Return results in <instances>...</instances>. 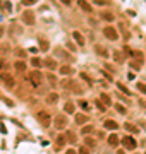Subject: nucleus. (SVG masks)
Listing matches in <instances>:
<instances>
[{
	"instance_id": "nucleus-28",
	"label": "nucleus",
	"mask_w": 146,
	"mask_h": 154,
	"mask_svg": "<svg viewBox=\"0 0 146 154\" xmlns=\"http://www.w3.org/2000/svg\"><path fill=\"white\" fill-rule=\"evenodd\" d=\"M31 65H33V67H38V69H40V65H41V58H38V57L31 58Z\"/></svg>"
},
{
	"instance_id": "nucleus-19",
	"label": "nucleus",
	"mask_w": 146,
	"mask_h": 154,
	"mask_svg": "<svg viewBox=\"0 0 146 154\" xmlns=\"http://www.w3.org/2000/svg\"><path fill=\"white\" fill-rule=\"evenodd\" d=\"M84 146H86V147H93V149H95V146H96V140H95V139H91V137H86L84 139Z\"/></svg>"
},
{
	"instance_id": "nucleus-36",
	"label": "nucleus",
	"mask_w": 146,
	"mask_h": 154,
	"mask_svg": "<svg viewBox=\"0 0 146 154\" xmlns=\"http://www.w3.org/2000/svg\"><path fill=\"white\" fill-rule=\"evenodd\" d=\"M48 81H50V84H57V77L53 74H48Z\"/></svg>"
},
{
	"instance_id": "nucleus-12",
	"label": "nucleus",
	"mask_w": 146,
	"mask_h": 154,
	"mask_svg": "<svg viewBox=\"0 0 146 154\" xmlns=\"http://www.w3.org/2000/svg\"><path fill=\"white\" fill-rule=\"evenodd\" d=\"M14 69H16L17 72H26V62L24 60H17L16 63H14Z\"/></svg>"
},
{
	"instance_id": "nucleus-41",
	"label": "nucleus",
	"mask_w": 146,
	"mask_h": 154,
	"mask_svg": "<svg viewBox=\"0 0 146 154\" xmlns=\"http://www.w3.org/2000/svg\"><path fill=\"white\" fill-rule=\"evenodd\" d=\"M4 5H5V11H12V5L9 4V2H7V4H4Z\"/></svg>"
},
{
	"instance_id": "nucleus-34",
	"label": "nucleus",
	"mask_w": 146,
	"mask_h": 154,
	"mask_svg": "<svg viewBox=\"0 0 146 154\" xmlns=\"http://www.w3.org/2000/svg\"><path fill=\"white\" fill-rule=\"evenodd\" d=\"M79 154H90V147H86V146L79 147Z\"/></svg>"
},
{
	"instance_id": "nucleus-37",
	"label": "nucleus",
	"mask_w": 146,
	"mask_h": 154,
	"mask_svg": "<svg viewBox=\"0 0 146 154\" xmlns=\"http://www.w3.org/2000/svg\"><path fill=\"white\" fill-rule=\"evenodd\" d=\"M79 105H81V108H83V110H88V108H90V106H88V103H86L84 99H81V101H79Z\"/></svg>"
},
{
	"instance_id": "nucleus-30",
	"label": "nucleus",
	"mask_w": 146,
	"mask_h": 154,
	"mask_svg": "<svg viewBox=\"0 0 146 154\" xmlns=\"http://www.w3.org/2000/svg\"><path fill=\"white\" fill-rule=\"evenodd\" d=\"M131 67H132V69H136V70H139V69H141V62H138V60H132V62H131Z\"/></svg>"
},
{
	"instance_id": "nucleus-11",
	"label": "nucleus",
	"mask_w": 146,
	"mask_h": 154,
	"mask_svg": "<svg viewBox=\"0 0 146 154\" xmlns=\"http://www.w3.org/2000/svg\"><path fill=\"white\" fill-rule=\"evenodd\" d=\"M72 36H74V39H76V43H78L79 46H84V38H83V34L79 33V31H74Z\"/></svg>"
},
{
	"instance_id": "nucleus-18",
	"label": "nucleus",
	"mask_w": 146,
	"mask_h": 154,
	"mask_svg": "<svg viewBox=\"0 0 146 154\" xmlns=\"http://www.w3.org/2000/svg\"><path fill=\"white\" fill-rule=\"evenodd\" d=\"M124 128H125V130H129V132H134V134L139 132V128H138L136 125H132V123H129V122H127V123L124 125Z\"/></svg>"
},
{
	"instance_id": "nucleus-35",
	"label": "nucleus",
	"mask_w": 146,
	"mask_h": 154,
	"mask_svg": "<svg viewBox=\"0 0 146 154\" xmlns=\"http://www.w3.org/2000/svg\"><path fill=\"white\" fill-rule=\"evenodd\" d=\"M138 89H139V91H141L143 94H146V84L139 82V84H138Z\"/></svg>"
},
{
	"instance_id": "nucleus-45",
	"label": "nucleus",
	"mask_w": 146,
	"mask_h": 154,
	"mask_svg": "<svg viewBox=\"0 0 146 154\" xmlns=\"http://www.w3.org/2000/svg\"><path fill=\"white\" fill-rule=\"evenodd\" d=\"M0 36H2V29H0Z\"/></svg>"
},
{
	"instance_id": "nucleus-43",
	"label": "nucleus",
	"mask_w": 146,
	"mask_h": 154,
	"mask_svg": "<svg viewBox=\"0 0 146 154\" xmlns=\"http://www.w3.org/2000/svg\"><path fill=\"white\" fill-rule=\"evenodd\" d=\"M65 154H78V152H76L74 149H69V151H67V152H65Z\"/></svg>"
},
{
	"instance_id": "nucleus-29",
	"label": "nucleus",
	"mask_w": 146,
	"mask_h": 154,
	"mask_svg": "<svg viewBox=\"0 0 146 154\" xmlns=\"http://www.w3.org/2000/svg\"><path fill=\"white\" fill-rule=\"evenodd\" d=\"M40 48L43 50V51H46L48 50V41L46 39H40Z\"/></svg>"
},
{
	"instance_id": "nucleus-3",
	"label": "nucleus",
	"mask_w": 146,
	"mask_h": 154,
	"mask_svg": "<svg viewBox=\"0 0 146 154\" xmlns=\"http://www.w3.org/2000/svg\"><path fill=\"white\" fill-rule=\"evenodd\" d=\"M36 120H38L43 127H48L52 118H50V115H48V111H38V113H36Z\"/></svg>"
},
{
	"instance_id": "nucleus-39",
	"label": "nucleus",
	"mask_w": 146,
	"mask_h": 154,
	"mask_svg": "<svg viewBox=\"0 0 146 154\" xmlns=\"http://www.w3.org/2000/svg\"><path fill=\"white\" fill-rule=\"evenodd\" d=\"M16 55H17V57H24L26 53H24V50H17V51H16Z\"/></svg>"
},
{
	"instance_id": "nucleus-5",
	"label": "nucleus",
	"mask_w": 146,
	"mask_h": 154,
	"mask_svg": "<svg viewBox=\"0 0 146 154\" xmlns=\"http://www.w3.org/2000/svg\"><path fill=\"white\" fill-rule=\"evenodd\" d=\"M122 144L125 149H129V151H134L136 147H138V142L134 140V137H131V135H125V137L122 139Z\"/></svg>"
},
{
	"instance_id": "nucleus-10",
	"label": "nucleus",
	"mask_w": 146,
	"mask_h": 154,
	"mask_svg": "<svg viewBox=\"0 0 146 154\" xmlns=\"http://www.w3.org/2000/svg\"><path fill=\"white\" fill-rule=\"evenodd\" d=\"M100 17L103 19V21H107V22H112L113 19H115L112 12H107V11H101V12H100Z\"/></svg>"
},
{
	"instance_id": "nucleus-31",
	"label": "nucleus",
	"mask_w": 146,
	"mask_h": 154,
	"mask_svg": "<svg viewBox=\"0 0 146 154\" xmlns=\"http://www.w3.org/2000/svg\"><path fill=\"white\" fill-rule=\"evenodd\" d=\"M115 108H117V111H119V113H122V115H125V113H127V110H125V106H122V105H117Z\"/></svg>"
},
{
	"instance_id": "nucleus-42",
	"label": "nucleus",
	"mask_w": 146,
	"mask_h": 154,
	"mask_svg": "<svg viewBox=\"0 0 146 154\" xmlns=\"http://www.w3.org/2000/svg\"><path fill=\"white\" fill-rule=\"evenodd\" d=\"M62 4H65V5H71V0H60Z\"/></svg>"
},
{
	"instance_id": "nucleus-14",
	"label": "nucleus",
	"mask_w": 146,
	"mask_h": 154,
	"mask_svg": "<svg viewBox=\"0 0 146 154\" xmlns=\"http://www.w3.org/2000/svg\"><path fill=\"white\" fill-rule=\"evenodd\" d=\"M57 99H59V94L52 93V94H48V96H46V103H48V105H55Z\"/></svg>"
},
{
	"instance_id": "nucleus-38",
	"label": "nucleus",
	"mask_w": 146,
	"mask_h": 154,
	"mask_svg": "<svg viewBox=\"0 0 146 154\" xmlns=\"http://www.w3.org/2000/svg\"><path fill=\"white\" fill-rule=\"evenodd\" d=\"M24 5H31V4H36V0H23Z\"/></svg>"
},
{
	"instance_id": "nucleus-26",
	"label": "nucleus",
	"mask_w": 146,
	"mask_h": 154,
	"mask_svg": "<svg viewBox=\"0 0 146 154\" xmlns=\"http://www.w3.org/2000/svg\"><path fill=\"white\" fill-rule=\"evenodd\" d=\"M95 105H96V108H98L100 111H105V108H107V106L103 105V101H101V99H96V101H95Z\"/></svg>"
},
{
	"instance_id": "nucleus-33",
	"label": "nucleus",
	"mask_w": 146,
	"mask_h": 154,
	"mask_svg": "<svg viewBox=\"0 0 146 154\" xmlns=\"http://www.w3.org/2000/svg\"><path fill=\"white\" fill-rule=\"evenodd\" d=\"M79 77H81V79H84V81H86V82H88V84H90V86H91V84H93V81H91V79H90V77H88V75H86V74H79Z\"/></svg>"
},
{
	"instance_id": "nucleus-1",
	"label": "nucleus",
	"mask_w": 146,
	"mask_h": 154,
	"mask_svg": "<svg viewBox=\"0 0 146 154\" xmlns=\"http://www.w3.org/2000/svg\"><path fill=\"white\" fill-rule=\"evenodd\" d=\"M53 125H55V128H59V130H64V128L69 125L67 116L65 115H57L55 120H53Z\"/></svg>"
},
{
	"instance_id": "nucleus-20",
	"label": "nucleus",
	"mask_w": 146,
	"mask_h": 154,
	"mask_svg": "<svg viewBox=\"0 0 146 154\" xmlns=\"http://www.w3.org/2000/svg\"><path fill=\"white\" fill-rule=\"evenodd\" d=\"M100 99L103 101V105L107 106V108H108L110 105H112V101H110V96H108V94H105V93H103V94L100 96Z\"/></svg>"
},
{
	"instance_id": "nucleus-16",
	"label": "nucleus",
	"mask_w": 146,
	"mask_h": 154,
	"mask_svg": "<svg viewBox=\"0 0 146 154\" xmlns=\"http://www.w3.org/2000/svg\"><path fill=\"white\" fill-rule=\"evenodd\" d=\"M108 144H110L112 147H117V146H119V137L115 135V134H112V135L108 137Z\"/></svg>"
},
{
	"instance_id": "nucleus-40",
	"label": "nucleus",
	"mask_w": 146,
	"mask_h": 154,
	"mask_svg": "<svg viewBox=\"0 0 146 154\" xmlns=\"http://www.w3.org/2000/svg\"><path fill=\"white\" fill-rule=\"evenodd\" d=\"M98 5H107V0H96Z\"/></svg>"
},
{
	"instance_id": "nucleus-15",
	"label": "nucleus",
	"mask_w": 146,
	"mask_h": 154,
	"mask_svg": "<svg viewBox=\"0 0 146 154\" xmlns=\"http://www.w3.org/2000/svg\"><path fill=\"white\" fill-rule=\"evenodd\" d=\"M43 63H45V65L48 67V69H50V70L57 69V62L53 60V58H45V62H43Z\"/></svg>"
},
{
	"instance_id": "nucleus-24",
	"label": "nucleus",
	"mask_w": 146,
	"mask_h": 154,
	"mask_svg": "<svg viewBox=\"0 0 146 154\" xmlns=\"http://www.w3.org/2000/svg\"><path fill=\"white\" fill-rule=\"evenodd\" d=\"M67 142V137H65V135H64V134H62V135H59V137H57V146H64V144Z\"/></svg>"
},
{
	"instance_id": "nucleus-44",
	"label": "nucleus",
	"mask_w": 146,
	"mask_h": 154,
	"mask_svg": "<svg viewBox=\"0 0 146 154\" xmlns=\"http://www.w3.org/2000/svg\"><path fill=\"white\" fill-rule=\"evenodd\" d=\"M117 154H124V151H119V152Z\"/></svg>"
},
{
	"instance_id": "nucleus-25",
	"label": "nucleus",
	"mask_w": 146,
	"mask_h": 154,
	"mask_svg": "<svg viewBox=\"0 0 146 154\" xmlns=\"http://www.w3.org/2000/svg\"><path fill=\"white\" fill-rule=\"evenodd\" d=\"M117 86H119V91H122V93L125 94V96H131V91H129V89H127V88H125L124 84H120V82H119Z\"/></svg>"
},
{
	"instance_id": "nucleus-23",
	"label": "nucleus",
	"mask_w": 146,
	"mask_h": 154,
	"mask_svg": "<svg viewBox=\"0 0 146 154\" xmlns=\"http://www.w3.org/2000/svg\"><path fill=\"white\" fill-rule=\"evenodd\" d=\"M65 137L69 139V142H78V139H76V134L71 132V130H65Z\"/></svg>"
},
{
	"instance_id": "nucleus-2",
	"label": "nucleus",
	"mask_w": 146,
	"mask_h": 154,
	"mask_svg": "<svg viewBox=\"0 0 146 154\" xmlns=\"http://www.w3.org/2000/svg\"><path fill=\"white\" fill-rule=\"evenodd\" d=\"M29 81H31V84H33L34 88H38L40 84L43 82V74L40 70H33L29 74Z\"/></svg>"
},
{
	"instance_id": "nucleus-32",
	"label": "nucleus",
	"mask_w": 146,
	"mask_h": 154,
	"mask_svg": "<svg viewBox=\"0 0 146 154\" xmlns=\"http://www.w3.org/2000/svg\"><path fill=\"white\" fill-rule=\"evenodd\" d=\"M93 132V127L91 125H86L84 128H83V134H84V135H88V134H91Z\"/></svg>"
},
{
	"instance_id": "nucleus-8",
	"label": "nucleus",
	"mask_w": 146,
	"mask_h": 154,
	"mask_svg": "<svg viewBox=\"0 0 146 154\" xmlns=\"http://www.w3.org/2000/svg\"><path fill=\"white\" fill-rule=\"evenodd\" d=\"M95 51H96L100 57H103V58H108V50L103 48L101 45H96V46H95Z\"/></svg>"
},
{
	"instance_id": "nucleus-22",
	"label": "nucleus",
	"mask_w": 146,
	"mask_h": 154,
	"mask_svg": "<svg viewBox=\"0 0 146 154\" xmlns=\"http://www.w3.org/2000/svg\"><path fill=\"white\" fill-rule=\"evenodd\" d=\"M74 110H76V108H74V103H65V106H64V111H65V113L72 115Z\"/></svg>"
},
{
	"instance_id": "nucleus-17",
	"label": "nucleus",
	"mask_w": 146,
	"mask_h": 154,
	"mask_svg": "<svg viewBox=\"0 0 146 154\" xmlns=\"http://www.w3.org/2000/svg\"><path fill=\"white\" fill-rule=\"evenodd\" d=\"M88 122V116L83 115V113H79V115H76V123H79V125H83V123H86Z\"/></svg>"
},
{
	"instance_id": "nucleus-9",
	"label": "nucleus",
	"mask_w": 146,
	"mask_h": 154,
	"mask_svg": "<svg viewBox=\"0 0 146 154\" xmlns=\"http://www.w3.org/2000/svg\"><path fill=\"white\" fill-rule=\"evenodd\" d=\"M103 127L108 128V130H117L119 123H117V122H113V120H105V122H103Z\"/></svg>"
},
{
	"instance_id": "nucleus-7",
	"label": "nucleus",
	"mask_w": 146,
	"mask_h": 154,
	"mask_svg": "<svg viewBox=\"0 0 146 154\" xmlns=\"http://www.w3.org/2000/svg\"><path fill=\"white\" fill-rule=\"evenodd\" d=\"M23 22L28 24V26H33L34 24V12L33 11H24L23 12Z\"/></svg>"
},
{
	"instance_id": "nucleus-21",
	"label": "nucleus",
	"mask_w": 146,
	"mask_h": 154,
	"mask_svg": "<svg viewBox=\"0 0 146 154\" xmlns=\"http://www.w3.org/2000/svg\"><path fill=\"white\" fill-rule=\"evenodd\" d=\"M60 74H64V75L72 74V67H71V65H62V67H60Z\"/></svg>"
},
{
	"instance_id": "nucleus-4",
	"label": "nucleus",
	"mask_w": 146,
	"mask_h": 154,
	"mask_svg": "<svg viewBox=\"0 0 146 154\" xmlns=\"http://www.w3.org/2000/svg\"><path fill=\"white\" fill-rule=\"evenodd\" d=\"M103 34H105V38H108L110 41H117L119 39V34H117V29L112 28V26H108V28L103 29Z\"/></svg>"
},
{
	"instance_id": "nucleus-6",
	"label": "nucleus",
	"mask_w": 146,
	"mask_h": 154,
	"mask_svg": "<svg viewBox=\"0 0 146 154\" xmlns=\"http://www.w3.org/2000/svg\"><path fill=\"white\" fill-rule=\"evenodd\" d=\"M0 79L4 81V84H5L9 89H12L14 86H16V81H14V77H12L11 74H7V72H2V74H0Z\"/></svg>"
},
{
	"instance_id": "nucleus-13",
	"label": "nucleus",
	"mask_w": 146,
	"mask_h": 154,
	"mask_svg": "<svg viewBox=\"0 0 146 154\" xmlns=\"http://www.w3.org/2000/svg\"><path fill=\"white\" fill-rule=\"evenodd\" d=\"M79 7H81L84 12H91V11H93V7H91L86 0H79Z\"/></svg>"
},
{
	"instance_id": "nucleus-27",
	"label": "nucleus",
	"mask_w": 146,
	"mask_h": 154,
	"mask_svg": "<svg viewBox=\"0 0 146 154\" xmlns=\"http://www.w3.org/2000/svg\"><path fill=\"white\" fill-rule=\"evenodd\" d=\"M113 58H115V62H119V63H122V60H124V55L120 53V51H115V53H113Z\"/></svg>"
}]
</instances>
